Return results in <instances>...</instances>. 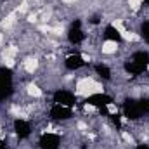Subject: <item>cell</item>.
I'll list each match as a JSON object with an SVG mask.
<instances>
[{
  "label": "cell",
  "mask_w": 149,
  "mask_h": 149,
  "mask_svg": "<svg viewBox=\"0 0 149 149\" xmlns=\"http://www.w3.org/2000/svg\"><path fill=\"white\" fill-rule=\"evenodd\" d=\"M52 116H54V118H59V120H66V118H70V116H71V111H70V109H66L64 106L57 104V106L52 109Z\"/></svg>",
  "instance_id": "3957f363"
},
{
  "label": "cell",
  "mask_w": 149,
  "mask_h": 149,
  "mask_svg": "<svg viewBox=\"0 0 149 149\" xmlns=\"http://www.w3.org/2000/svg\"><path fill=\"white\" fill-rule=\"evenodd\" d=\"M148 70H149V66H148Z\"/></svg>",
  "instance_id": "7402d4cb"
},
{
  "label": "cell",
  "mask_w": 149,
  "mask_h": 149,
  "mask_svg": "<svg viewBox=\"0 0 149 149\" xmlns=\"http://www.w3.org/2000/svg\"><path fill=\"white\" fill-rule=\"evenodd\" d=\"M16 54H17V49H16V47H9V49H5V52H3V59H5L7 66H12V64H14V57H16Z\"/></svg>",
  "instance_id": "5b68a950"
},
{
  "label": "cell",
  "mask_w": 149,
  "mask_h": 149,
  "mask_svg": "<svg viewBox=\"0 0 149 149\" xmlns=\"http://www.w3.org/2000/svg\"><path fill=\"white\" fill-rule=\"evenodd\" d=\"M97 73L101 74V76H104V78H109V70L106 66H102V64L97 66Z\"/></svg>",
  "instance_id": "5bb4252c"
},
{
  "label": "cell",
  "mask_w": 149,
  "mask_h": 149,
  "mask_svg": "<svg viewBox=\"0 0 149 149\" xmlns=\"http://www.w3.org/2000/svg\"><path fill=\"white\" fill-rule=\"evenodd\" d=\"M81 64H83L81 56H70L68 61H66V66H68L70 70H76V68H80Z\"/></svg>",
  "instance_id": "8992f818"
},
{
  "label": "cell",
  "mask_w": 149,
  "mask_h": 149,
  "mask_svg": "<svg viewBox=\"0 0 149 149\" xmlns=\"http://www.w3.org/2000/svg\"><path fill=\"white\" fill-rule=\"evenodd\" d=\"M28 94L33 95V97H40V95H42V90L38 88L37 85H30V87H28Z\"/></svg>",
  "instance_id": "4fadbf2b"
},
{
  "label": "cell",
  "mask_w": 149,
  "mask_h": 149,
  "mask_svg": "<svg viewBox=\"0 0 149 149\" xmlns=\"http://www.w3.org/2000/svg\"><path fill=\"white\" fill-rule=\"evenodd\" d=\"M37 66H38V61H37V59H28V61L24 63V70H26L28 73H33V71L37 70Z\"/></svg>",
  "instance_id": "7c38bea8"
},
{
  "label": "cell",
  "mask_w": 149,
  "mask_h": 149,
  "mask_svg": "<svg viewBox=\"0 0 149 149\" xmlns=\"http://www.w3.org/2000/svg\"><path fill=\"white\" fill-rule=\"evenodd\" d=\"M2 40H3V37H2V33H0V43H2Z\"/></svg>",
  "instance_id": "ffe728a7"
},
{
  "label": "cell",
  "mask_w": 149,
  "mask_h": 149,
  "mask_svg": "<svg viewBox=\"0 0 149 149\" xmlns=\"http://www.w3.org/2000/svg\"><path fill=\"white\" fill-rule=\"evenodd\" d=\"M128 3H130V7H132L134 10H137V9L141 7V3H142V0H128Z\"/></svg>",
  "instance_id": "2e32d148"
},
{
  "label": "cell",
  "mask_w": 149,
  "mask_h": 149,
  "mask_svg": "<svg viewBox=\"0 0 149 149\" xmlns=\"http://www.w3.org/2000/svg\"><path fill=\"white\" fill-rule=\"evenodd\" d=\"M137 149H148V148H144V146H141V148H137Z\"/></svg>",
  "instance_id": "44dd1931"
},
{
  "label": "cell",
  "mask_w": 149,
  "mask_h": 149,
  "mask_svg": "<svg viewBox=\"0 0 149 149\" xmlns=\"http://www.w3.org/2000/svg\"><path fill=\"white\" fill-rule=\"evenodd\" d=\"M116 49H118V43L113 42V40H108V42L102 43V52L104 54H113V52H116Z\"/></svg>",
  "instance_id": "9c48e42d"
},
{
  "label": "cell",
  "mask_w": 149,
  "mask_h": 149,
  "mask_svg": "<svg viewBox=\"0 0 149 149\" xmlns=\"http://www.w3.org/2000/svg\"><path fill=\"white\" fill-rule=\"evenodd\" d=\"M123 139H125V141H127V142H132V137H130V135H128V134H123Z\"/></svg>",
  "instance_id": "ac0fdd59"
},
{
  "label": "cell",
  "mask_w": 149,
  "mask_h": 149,
  "mask_svg": "<svg viewBox=\"0 0 149 149\" xmlns=\"http://www.w3.org/2000/svg\"><path fill=\"white\" fill-rule=\"evenodd\" d=\"M16 132H17L21 137H26V135L30 134V127H28V123H24L23 120H17V121H16Z\"/></svg>",
  "instance_id": "52a82bcc"
},
{
  "label": "cell",
  "mask_w": 149,
  "mask_h": 149,
  "mask_svg": "<svg viewBox=\"0 0 149 149\" xmlns=\"http://www.w3.org/2000/svg\"><path fill=\"white\" fill-rule=\"evenodd\" d=\"M56 102L61 106H70V104H73V95L68 92H59L56 95Z\"/></svg>",
  "instance_id": "277c9868"
},
{
  "label": "cell",
  "mask_w": 149,
  "mask_h": 149,
  "mask_svg": "<svg viewBox=\"0 0 149 149\" xmlns=\"http://www.w3.org/2000/svg\"><path fill=\"white\" fill-rule=\"evenodd\" d=\"M63 2H66V3H71V2H74V0H63Z\"/></svg>",
  "instance_id": "d6986e66"
},
{
  "label": "cell",
  "mask_w": 149,
  "mask_h": 149,
  "mask_svg": "<svg viewBox=\"0 0 149 149\" xmlns=\"http://www.w3.org/2000/svg\"><path fill=\"white\" fill-rule=\"evenodd\" d=\"M142 70H144V64H141V63L132 61L130 64H127V71H130V73H141Z\"/></svg>",
  "instance_id": "8fae6325"
},
{
  "label": "cell",
  "mask_w": 149,
  "mask_h": 149,
  "mask_svg": "<svg viewBox=\"0 0 149 149\" xmlns=\"http://www.w3.org/2000/svg\"><path fill=\"white\" fill-rule=\"evenodd\" d=\"M106 37L109 38V40H113V42H116V40H120V38H121V35L118 33V30H116V28L111 24V26L106 30Z\"/></svg>",
  "instance_id": "30bf717a"
},
{
  "label": "cell",
  "mask_w": 149,
  "mask_h": 149,
  "mask_svg": "<svg viewBox=\"0 0 149 149\" xmlns=\"http://www.w3.org/2000/svg\"><path fill=\"white\" fill-rule=\"evenodd\" d=\"M0 149H2V148H0Z\"/></svg>",
  "instance_id": "603a6c76"
},
{
  "label": "cell",
  "mask_w": 149,
  "mask_h": 149,
  "mask_svg": "<svg viewBox=\"0 0 149 149\" xmlns=\"http://www.w3.org/2000/svg\"><path fill=\"white\" fill-rule=\"evenodd\" d=\"M57 142H59V139H57L56 135H52V134H47V135L40 141L42 149H57Z\"/></svg>",
  "instance_id": "7a4b0ae2"
},
{
  "label": "cell",
  "mask_w": 149,
  "mask_h": 149,
  "mask_svg": "<svg viewBox=\"0 0 149 149\" xmlns=\"http://www.w3.org/2000/svg\"><path fill=\"white\" fill-rule=\"evenodd\" d=\"M106 108H108V113H109V114H116V111H118V109H116V106H114L113 102L106 104Z\"/></svg>",
  "instance_id": "e0dca14e"
},
{
  "label": "cell",
  "mask_w": 149,
  "mask_h": 149,
  "mask_svg": "<svg viewBox=\"0 0 149 149\" xmlns=\"http://www.w3.org/2000/svg\"><path fill=\"white\" fill-rule=\"evenodd\" d=\"M81 38H83V35H81V31L78 30V23L73 26V30L70 31V40L73 42V43H78V42H81Z\"/></svg>",
  "instance_id": "ba28073f"
},
{
  "label": "cell",
  "mask_w": 149,
  "mask_h": 149,
  "mask_svg": "<svg viewBox=\"0 0 149 149\" xmlns=\"http://www.w3.org/2000/svg\"><path fill=\"white\" fill-rule=\"evenodd\" d=\"M142 37L149 42V23H144L142 24Z\"/></svg>",
  "instance_id": "9a60e30c"
},
{
  "label": "cell",
  "mask_w": 149,
  "mask_h": 149,
  "mask_svg": "<svg viewBox=\"0 0 149 149\" xmlns=\"http://www.w3.org/2000/svg\"><path fill=\"white\" fill-rule=\"evenodd\" d=\"M76 92L81 94V95H94V94H101L102 92V87L99 83H95L94 80L90 78H81L78 83H76Z\"/></svg>",
  "instance_id": "6da1fadb"
}]
</instances>
